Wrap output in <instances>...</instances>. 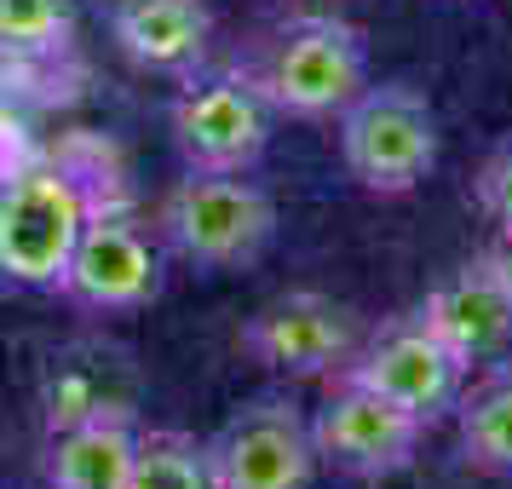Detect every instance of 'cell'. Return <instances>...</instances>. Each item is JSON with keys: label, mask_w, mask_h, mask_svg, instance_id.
Wrapping results in <instances>:
<instances>
[{"label": "cell", "mask_w": 512, "mask_h": 489, "mask_svg": "<svg viewBox=\"0 0 512 489\" xmlns=\"http://www.w3.org/2000/svg\"><path fill=\"white\" fill-rule=\"evenodd\" d=\"M104 208L64 150H41L0 185V288L58 294L87 213Z\"/></svg>", "instance_id": "6da1fadb"}, {"label": "cell", "mask_w": 512, "mask_h": 489, "mask_svg": "<svg viewBox=\"0 0 512 489\" xmlns=\"http://www.w3.org/2000/svg\"><path fill=\"white\" fill-rule=\"evenodd\" d=\"M156 242L208 277L248 271L277 242V196L254 173H196V167H185L156 208Z\"/></svg>", "instance_id": "7a4b0ae2"}, {"label": "cell", "mask_w": 512, "mask_h": 489, "mask_svg": "<svg viewBox=\"0 0 512 489\" xmlns=\"http://www.w3.org/2000/svg\"><path fill=\"white\" fill-rule=\"evenodd\" d=\"M248 75L277 116L334 121L369 87V41L334 12H300L259 41Z\"/></svg>", "instance_id": "3957f363"}, {"label": "cell", "mask_w": 512, "mask_h": 489, "mask_svg": "<svg viewBox=\"0 0 512 489\" xmlns=\"http://www.w3.org/2000/svg\"><path fill=\"white\" fill-rule=\"evenodd\" d=\"M334 144L351 185L369 196H409L438 173L443 127L432 98L409 81H369L334 116Z\"/></svg>", "instance_id": "277c9868"}, {"label": "cell", "mask_w": 512, "mask_h": 489, "mask_svg": "<svg viewBox=\"0 0 512 489\" xmlns=\"http://www.w3.org/2000/svg\"><path fill=\"white\" fill-rule=\"evenodd\" d=\"M167 133H173L179 162L196 173H254L271 150L277 110L265 104L248 70L202 64L196 75L179 81V93L167 104Z\"/></svg>", "instance_id": "5b68a950"}, {"label": "cell", "mask_w": 512, "mask_h": 489, "mask_svg": "<svg viewBox=\"0 0 512 489\" xmlns=\"http://www.w3.org/2000/svg\"><path fill=\"white\" fill-rule=\"evenodd\" d=\"M162 282L167 248L156 242V231H144L127 208H93L75 236L58 294L93 317H133L162 300Z\"/></svg>", "instance_id": "8992f818"}, {"label": "cell", "mask_w": 512, "mask_h": 489, "mask_svg": "<svg viewBox=\"0 0 512 489\" xmlns=\"http://www.w3.org/2000/svg\"><path fill=\"white\" fill-rule=\"evenodd\" d=\"M340 374L363 380L380 397H392L403 415H415L432 432L438 420L455 415L466 380H472V363L443 346L438 334L420 323V311H403V317H386L374 334H363Z\"/></svg>", "instance_id": "52a82bcc"}, {"label": "cell", "mask_w": 512, "mask_h": 489, "mask_svg": "<svg viewBox=\"0 0 512 489\" xmlns=\"http://www.w3.org/2000/svg\"><path fill=\"white\" fill-rule=\"evenodd\" d=\"M311 443H317V461L328 472L357 478V484H380V478H397L415 466L426 426L415 415H403L392 397L369 392L363 380L334 374L323 403L311 409Z\"/></svg>", "instance_id": "ba28073f"}, {"label": "cell", "mask_w": 512, "mask_h": 489, "mask_svg": "<svg viewBox=\"0 0 512 489\" xmlns=\"http://www.w3.org/2000/svg\"><path fill=\"white\" fill-rule=\"evenodd\" d=\"M219 489H317L323 461L311 443V415L294 397H248L208 438Z\"/></svg>", "instance_id": "9c48e42d"}, {"label": "cell", "mask_w": 512, "mask_h": 489, "mask_svg": "<svg viewBox=\"0 0 512 489\" xmlns=\"http://www.w3.org/2000/svg\"><path fill=\"white\" fill-rule=\"evenodd\" d=\"M357 340H363L357 311L323 288H288L242 323V351L282 380H334L351 363Z\"/></svg>", "instance_id": "30bf717a"}, {"label": "cell", "mask_w": 512, "mask_h": 489, "mask_svg": "<svg viewBox=\"0 0 512 489\" xmlns=\"http://www.w3.org/2000/svg\"><path fill=\"white\" fill-rule=\"evenodd\" d=\"M415 311H420V323L432 328L455 357H466L472 369L507 357V346H512V294L501 282V271H495L489 248L461 259L455 271H443Z\"/></svg>", "instance_id": "8fae6325"}, {"label": "cell", "mask_w": 512, "mask_h": 489, "mask_svg": "<svg viewBox=\"0 0 512 489\" xmlns=\"http://www.w3.org/2000/svg\"><path fill=\"white\" fill-rule=\"evenodd\" d=\"M110 41L133 70L185 81L208 64L213 6L208 0H116L110 6Z\"/></svg>", "instance_id": "7c38bea8"}, {"label": "cell", "mask_w": 512, "mask_h": 489, "mask_svg": "<svg viewBox=\"0 0 512 489\" xmlns=\"http://www.w3.org/2000/svg\"><path fill=\"white\" fill-rule=\"evenodd\" d=\"M139 443V415H98L64 432H47L41 472L47 489H121Z\"/></svg>", "instance_id": "4fadbf2b"}, {"label": "cell", "mask_w": 512, "mask_h": 489, "mask_svg": "<svg viewBox=\"0 0 512 489\" xmlns=\"http://www.w3.org/2000/svg\"><path fill=\"white\" fill-rule=\"evenodd\" d=\"M455 438H461V461L484 478H512V363L495 357L484 363L478 380H466L461 403H455Z\"/></svg>", "instance_id": "5bb4252c"}, {"label": "cell", "mask_w": 512, "mask_h": 489, "mask_svg": "<svg viewBox=\"0 0 512 489\" xmlns=\"http://www.w3.org/2000/svg\"><path fill=\"white\" fill-rule=\"evenodd\" d=\"M116 363L98 369V357L75 363V357H52L47 380H41V426L47 432H64V426H81V420L98 415H133V392L121 386L116 392Z\"/></svg>", "instance_id": "9a60e30c"}, {"label": "cell", "mask_w": 512, "mask_h": 489, "mask_svg": "<svg viewBox=\"0 0 512 489\" xmlns=\"http://www.w3.org/2000/svg\"><path fill=\"white\" fill-rule=\"evenodd\" d=\"M121 489H219L208 438L179 432V426H139L133 466Z\"/></svg>", "instance_id": "2e32d148"}, {"label": "cell", "mask_w": 512, "mask_h": 489, "mask_svg": "<svg viewBox=\"0 0 512 489\" xmlns=\"http://www.w3.org/2000/svg\"><path fill=\"white\" fill-rule=\"evenodd\" d=\"M75 47L70 0H0V64L6 70H47Z\"/></svg>", "instance_id": "e0dca14e"}, {"label": "cell", "mask_w": 512, "mask_h": 489, "mask_svg": "<svg viewBox=\"0 0 512 489\" xmlns=\"http://www.w3.org/2000/svg\"><path fill=\"white\" fill-rule=\"evenodd\" d=\"M472 202L495 225V236L512 242V133L489 144V156L478 162V173H472Z\"/></svg>", "instance_id": "ac0fdd59"}, {"label": "cell", "mask_w": 512, "mask_h": 489, "mask_svg": "<svg viewBox=\"0 0 512 489\" xmlns=\"http://www.w3.org/2000/svg\"><path fill=\"white\" fill-rule=\"evenodd\" d=\"M489 259H495V271H501V282H507V294H512V242H489Z\"/></svg>", "instance_id": "d6986e66"}]
</instances>
